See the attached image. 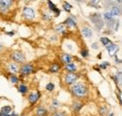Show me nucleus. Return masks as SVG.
Instances as JSON below:
<instances>
[{"mask_svg": "<svg viewBox=\"0 0 122 116\" xmlns=\"http://www.w3.org/2000/svg\"><path fill=\"white\" fill-rule=\"evenodd\" d=\"M71 92L76 98L82 99L87 97L88 88L84 82H75L71 87Z\"/></svg>", "mask_w": 122, "mask_h": 116, "instance_id": "obj_1", "label": "nucleus"}, {"mask_svg": "<svg viewBox=\"0 0 122 116\" xmlns=\"http://www.w3.org/2000/svg\"><path fill=\"white\" fill-rule=\"evenodd\" d=\"M10 61H12L14 63L19 64L20 66L25 64V61H26V57H25V54L20 51V50H14V51H11L10 53Z\"/></svg>", "mask_w": 122, "mask_h": 116, "instance_id": "obj_2", "label": "nucleus"}, {"mask_svg": "<svg viewBox=\"0 0 122 116\" xmlns=\"http://www.w3.org/2000/svg\"><path fill=\"white\" fill-rule=\"evenodd\" d=\"M35 71V67L33 64L31 63H25L23 65H21L20 68V73H19V78L20 80L22 78H25L26 76H29L32 73H34Z\"/></svg>", "mask_w": 122, "mask_h": 116, "instance_id": "obj_3", "label": "nucleus"}, {"mask_svg": "<svg viewBox=\"0 0 122 116\" xmlns=\"http://www.w3.org/2000/svg\"><path fill=\"white\" fill-rule=\"evenodd\" d=\"M91 22L93 23V24L96 26V28L98 30H101V29L103 27L104 25V22H103V19L102 17V15L100 13H93L92 15L89 16Z\"/></svg>", "mask_w": 122, "mask_h": 116, "instance_id": "obj_4", "label": "nucleus"}, {"mask_svg": "<svg viewBox=\"0 0 122 116\" xmlns=\"http://www.w3.org/2000/svg\"><path fill=\"white\" fill-rule=\"evenodd\" d=\"M22 17L25 21H33L36 17L35 10L30 7L25 6V7H24V9L22 10Z\"/></svg>", "mask_w": 122, "mask_h": 116, "instance_id": "obj_5", "label": "nucleus"}, {"mask_svg": "<svg viewBox=\"0 0 122 116\" xmlns=\"http://www.w3.org/2000/svg\"><path fill=\"white\" fill-rule=\"evenodd\" d=\"M6 68H7V70H8L9 74H15V75H17V74L20 73L21 66L19 64H17V63L12 62V61H9L7 66H6Z\"/></svg>", "mask_w": 122, "mask_h": 116, "instance_id": "obj_6", "label": "nucleus"}, {"mask_svg": "<svg viewBox=\"0 0 122 116\" xmlns=\"http://www.w3.org/2000/svg\"><path fill=\"white\" fill-rule=\"evenodd\" d=\"M79 79V75L76 73H67L64 77V82L67 85H72L77 82V80Z\"/></svg>", "mask_w": 122, "mask_h": 116, "instance_id": "obj_7", "label": "nucleus"}, {"mask_svg": "<svg viewBox=\"0 0 122 116\" xmlns=\"http://www.w3.org/2000/svg\"><path fill=\"white\" fill-rule=\"evenodd\" d=\"M41 93L39 91H35V92H31L27 96V101L29 102L30 105H35L37 102L39 101V99L41 98Z\"/></svg>", "mask_w": 122, "mask_h": 116, "instance_id": "obj_8", "label": "nucleus"}, {"mask_svg": "<svg viewBox=\"0 0 122 116\" xmlns=\"http://www.w3.org/2000/svg\"><path fill=\"white\" fill-rule=\"evenodd\" d=\"M7 78H8V81L10 82V83H11V84H13V85H18V84L20 83V82H21L19 76H18V75H15V74H9V73H8Z\"/></svg>", "mask_w": 122, "mask_h": 116, "instance_id": "obj_9", "label": "nucleus"}, {"mask_svg": "<svg viewBox=\"0 0 122 116\" xmlns=\"http://www.w3.org/2000/svg\"><path fill=\"white\" fill-rule=\"evenodd\" d=\"M47 4H48V8H49V10H50L51 12H53L56 17L59 16V14H60V10H59L52 1H48Z\"/></svg>", "mask_w": 122, "mask_h": 116, "instance_id": "obj_10", "label": "nucleus"}, {"mask_svg": "<svg viewBox=\"0 0 122 116\" xmlns=\"http://www.w3.org/2000/svg\"><path fill=\"white\" fill-rule=\"evenodd\" d=\"M63 24L67 27V28H72V27H76L77 24H76V21L72 18V17H68L65 21H64V23H63Z\"/></svg>", "mask_w": 122, "mask_h": 116, "instance_id": "obj_11", "label": "nucleus"}, {"mask_svg": "<svg viewBox=\"0 0 122 116\" xmlns=\"http://www.w3.org/2000/svg\"><path fill=\"white\" fill-rule=\"evenodd\" d=\"M106 49H107V51H108L109 55H110V56H114V55L117 53V51H118L119 47H118L117 45H116V44L111 43L110 45L106 46Z\"/></svg>", "mask_w": 122, "mask_h": 116, "instance_id": "obj_12", "label": "nucleus"}, {"mask_svg": "<svg viewBox=\"0 0 122 116\" xmlns=\"http://www.w3.org/2000/svg\"><path fill=\"white\" fill-rule=\"evenodd\" d=\"M17 91H18V93H20L21 95H23V96H25V95H26L28 92H29V87L27 86L26 84H25V83H19L18 85H17Z\"/></svg>", "mask_w": 122, "mask_h": 116, "instance_id": "obj_13", "label": "nucleus"}, {"mask_svg": "<svg viewBox=\"0 0 122 116\" xmlns=\"http://www.w3.org/2000/svg\"><path fill=\"white\" fill-rule=\"evenodd\" d=\"M11 9L9 8L8 6H6L5 4L2 3V1L0 0V15L1 16H7V15L10 14Z\"/></svg>", "mask_w": 122, "mask_h": 116, "instance_id": "obj_14", "label": "nucleus"}, {"mask_svg": "<svg viewBox=\"0 0 122 116\" xmlns=\"http://www.w3.org/2000/svg\"><path fill=\"white\" fill-rule=\"evenodd\" d=\"M60 61L62 64L68 65L70 63H72V56L69 53H62L60 56Z\"/></svg>", "mask_w": 122, "mask_h": 116, "instance_id": "obj_15", "label": "nucleus"}, {"mask_svg": "<svg viewBox=\"0 0 122 116\" xmlns=\"http://www.w3.org/2000/svg\"><path fill=\"white\" fill-rule=\"evenodd\" d=\"M48 111L47 109L44 108L43 106H38L36 111H35V113H36V116H47L48 115Z\"/></svg>", "mask_w": 122, "mask_h": 116, "instance_id": "obj_16", "label": "nucleus"}, {"mask_svg": "<svg viewBox=\"0 0 122 116\" xmlns=\"http://www.w3.org/2000/svg\"><path fill=\"white\" fill-rule=\"evenodd\" d=\"M82 35L86 39H90L93 36V31L89 26H84L82 27Z\"/></svg>", "mask_w": 122, "mask_h": 116, "instance_id": "obj_17", "label": "nucleus"}, {"mask_svg": "<svg viewBox=\"0 0 122 116\" xmlns=\"http://www.w3.org/2000/svg\"><path fill=\"white\" fill-rule=\"evenodd\" d=\"M64 68L69 73H75L77 71V66L74 63H70L68 65H65Z\"/></svg>", "mask_w": 122, "mask_h": 116, "instance_id": "obj_18", "label": "nucleus"}, {"mask_svg": "<svg viewBox=\"0 0 122 116\" xmlns=\"http://www.w3.org/2000/svg\"><path fill=\"white\" fill-rule=\"evenodd\" d=\"M13 111V109L10 105H5L2 108H0V112L2 114H10Z\"/></svg>", "mask_w": 122, "mask_h": 116, "instance_id": "obj_19", "label": "nucleus"}, {"mask_svg": "<svg viewBox=\"0 0 122 116\" xmlns=\"http://www.w3.org/2000/svg\"><path fill=\"white\" fill-rule=\"evenodd\" d=\"M109 12L113 16H117V15H120L122 13V9L118 6H113Z\"/></svg>", "mask_w": 122, "mask_h": 116, "instance_id": "obj_20", "label": "nucleus"}, {"mask_svg": "<svg viewBox=\"0 0 122 116\" xmlns=\"http://www.w3.org/2000/svg\"><path fill=\"white\" fill-rule=\"evenodd\" d=\"M55 30H56V32L59 33V34H61V35H65V34L67 33V27H66L63 24H59L56 25Z\"/></svg>", "mask_w": 122, "mask_h": 116, "instance_id": "obj_21", "label": "nucleus"}, {"mask_svg": "<svg viewBox=\"0 0 122 116\" xmlns=\"http://www.w3.org/2000/svg\"><path fill=\"white\" fill-rule=\"evenodd\" d=\"M82 107H83V103L80 101H74L72 103V106H71L72 111H73L74 112H79V111H81Z\"/></svg>", "mask_w": 122, "mask_h": 116, "instance_id": "obj_22", "label": "nucleus"}, {"mask_svg": "<svg viewBox=\"0 0 122 116\" xmlns=\"http://www.w3.org/2000/svg\"><path fill=\"white\" fill-rule=\"evenodd\" d=\"M60 65L58 64V63H53L51 66H50V68H49V71L52 73H56L59 71V69H60Z\"/></svg>", "mask_w": 122, "mask_h": 116, "instance_id": "obj_23", "label": "nucleus"}, {"mask_svg": "<svg viewBox=\"0 0 122 116\" xmlns=\"http://www.w3.org/2000/svg\"><path fill=\"white\" fill-rule=\"evenodd\" d=\"M103 20H104L106 23H109V22H111V21L114 20V16L111 14L110 12H105V13L103 14Z\"/></svg>", "mask_w": 122, "mask_h": 116, "instance_id": "obj_24", "label": "nucleus"}, {"mask_svg": "<svg viewBox=\"0 0 122 116\" xmlns=\"http://www.w3.org/2000/svg\"><path fill=\"white\" fill-rule=\"evenodd\" d=\"M100 40H101L102 44L103 46H105V47L112 43V42H111V40H110L108 38H106V37H102V38L100 39Z\"/></svg>", "mask_w": 122, "mask_h": 116, "instance_id": "obj_25", "label": "nucleus"}, {"mask_svg": "<svg viewBox=\"0 0 122 116\" xmlns=\"http://www.w3.org/2000/svg\"><path fill=\"white\" fill-rule=\"evenodd\" d=\"M63 10L67 12H71V10H72V6L68 2H64L63 3Z\"/></svg>", "mask_w": 122, "mask_h": 116, "instance_id": "obj_26", "label": "nucleus"}, {"mask_svg": "<svg viewBox=\"0 0 122 116\" xmlns=\"http://www.w3.org/2000/svg\"><path fill=\"white\" fill-rule=\"evenodd\" d=\"M80 54L82 55V57H84V58L88 57V56H89V51H88L87 49H83V50H81Z\"/></svg>", "mask_w": 122, "mask_h": 116, "instance_id": "obj_27", "label": "nucleus"}, {"mask_svg": "<svg viewBox=\"0 0 122 116\" xmlns=\"http://www.w3.org/2000/svg\"><path fill=\"white\" fill-rule=\"evenodd\" d=\"M59 106H60V103H59V101H58L57 99H54V100L52 101V105H51V108H52V109L56 110Z\"/></svg>", "mask_w": 122, "mask_h": 116, "instance_id": "obj_28", "label": "nucleus"}, {"mask_svg": "<svg viewBox=\"0 0 122 116\" xmlns=\"http://www.w3.org/2000/svg\"><path fill=\"white\" fill-rule=\"evenodd\" d=\"M45 89L46 91H48V92H53L55 90V84L53 82H49V83H47Z\"/></svg>", "mask_w": 122, "mask_h": 116, "instance_id": "obj_29", "label": "nucleus"}, {"mask_svg": "<svg viewBox=\"0 0 122 116\" xmlns=\"http://www.w3.org/2000/svg\"><path fill=\"white\" fill-rule=\"evenodd\" d=\"M42 19L44 20V21H51L52 20V15H51V13L49 12V13H43L42 14Z\"/></svg>", "mask_w": 122, "mask_h": 116, "instance_id": "obj_30", "label": "nucleus"}, {"mask_svg": "<svg viewBox=\"0 0 122 116\" xmlns=\"http://www.w3.org/2000/svg\"><path fill=\"white\" fill-rule=\"evenodd\" d=\"M99 4H100V1H89L88 2V5L93 8H99V6H98Z\"/></svg>", "mask_w": 122, "mask_h": 116, "instance_id": "obj_31", "label": "nucleus"}, {"mask_svg": "<svg viewBox=\"0 0 122 116\" xmlns=\"http://www.w3.org/2000/svg\"><path fill=\"white\" fill-rule=\"evenodd\" d=\"M100 111V114H101V115L104 116L107 113V109L105 108V107H102V108L100 109V111Z\"/></svg>", "mask_w": 122, "mask_h": 116, "instance_id": "obj_32", "label": "nucleus"}, {"mask_svg": "<svg viewBox=\"0 0 122 116\" xmlns=\"http://www.w3.org/2000/svg\"><path fill=\"white\" fill-rule=\"evenodd\" d=\"M109 63L108 62H103V63H102L101 65H100V68H102V69H106L107 67H109Z\"/></svg>", "mask_w": 122, "mask_h": 116, "instance_id": "obj_33", "label": "nucleus"}, {"mask_svg": "<svg viewBox=\"0 0 122 116\" xmlns=\"http://www.w3.org/2000/svg\"><path fill=\"white\" fill-rule=\"evenodd\" d=\"M5 35H7V36H9V37H13V36L15 35V31H14V30L7 31V32H5Z\"/></svg>", "mask_w": 122, "mask_h": 116, "instance_id": "obj_34", "label": "nucleus"}, {"mask_svg": "<svg viewBox=\"0 0 122 116\" xmlns=\"http://www.w3.org/2000/svg\"><path fill=\"white\" fill-rule=\"evenodd\" d=\"M54 116H67V114L64 111H56V112H55Z\"/></svg>", "mask_w": 122, "mask_h": 116, "instance_id": "obj_35", "label": "nucleus"}, {"mask_svg": "<svg viewBox=\"0 0 122 116\" xmlns=\"http://www.w3.org/2000/svg\"><path fill=\"white\" fill-rule=\"evenodd\" d=\"M5 49H6V47H5V45L2 43V42H0V53H4V51H5Z\"/></svg>", "mask_w": 122, "mask_h": 116, "instance_id": "obj_36", "label": "nucleus"}, {"mask_svg": "<svg viewBox=\"0 0 122 116\" xmlns=\"http://www.w3.org/2000/svg\"><path fill=\"white\" fill-rule=\"evenodd\" d=\"M117 81L119 82V83L122 85V72L118 73V80H117Z\"/></svg>", "mask_w": 122, "mask_h": 116, "instance_id": "obj_37", "label": "nucleus"}, {"mask_svg": "<svg viewBox=\"0 0 122 116\" xmlns=\"http://www.w3.org/2000/svg\"><path fill=\"white\" fill-rule=\"evenodd\" d=\"M91 47H92V49H94V50H97V49H99V46L97 45V43H92Z\"/></svg>", "mask_w": 122, "mask_h": 116, "instance_id": "obj_38", "label": "nucleus"}, {"mask_svg": "<svg viewBox=\"0 0 122 116\" xmlns=\"http://www.w3.org/2000/svg\"><path fill=\"white\" fill-rule=\"evenodd\" d=\"M118 97H119V99H120V103L122 104V93L121 92L118 93Z\"/></svg>", "mask_w": 122, "mask_h": 116, "instance_id": "obj_39", "label": "nucleus"}, {"mask_svg": "<svg viewBox=\"0 0 122 116\" xmlns=\"http://www.w3.org/2000/svg\"><path fill=\"white\" fill-rule=\"evenodd\" d=\"M19 116H26V115H25V114H19Z\"/></svg>", "mask_w": 122, "mask_h": 116, "instance_id": "obj_40", "label": "nucleus"}, {"mask_svg": "<svg viewBox=\"0 0 122 116\" xmlns=\"http://www.w3.org/2000/svg\"><path fill=\"white\" fill-rule=\"evenodd\" d=\"M109 116H114V114H113V113H112V114H110V115Z\"/></svg>", "mask_w": 122, "mask_h": 116, "instance_id": "obj_41", "label": "nucleus"}, {"mask_svg": "<svg viewBox=\"0 0 122 116\" xmlns=\"http://www.w3.org/2000/svg\"><path fill=\"white\" fill-rule=\"evenodd\" d=\"M0 116H2V113H1V112H0Z\"/></svg>", "mask_w": 122, "mask_h": 116, "instance_id": "obj_42", "label": "nucleus"}, {"mask_svg": "<svg viewBox=\"0 0 122 116\" xmlns=\"http://www.w3.org/2000/svg\"><path fill=\"white\" fill-rule=\"evenodd\" d=\"M1 99H2V97H0V100H1Z\"/></svg>", "mask_w": 122, "mask_h": 116, "instance_id": "obj_43", "label": "nucleus"}]
</instances>
